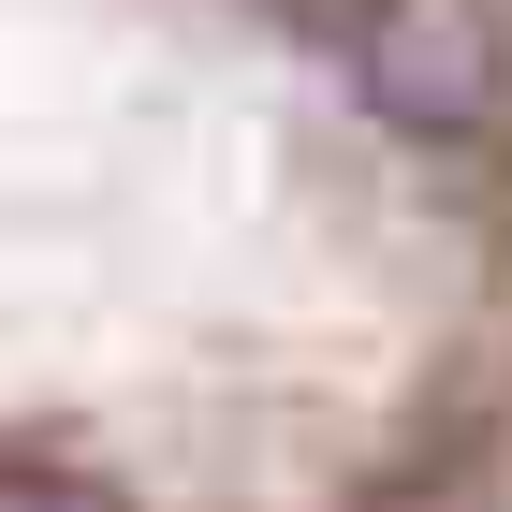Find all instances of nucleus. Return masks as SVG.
<instances>
[{"instance_id": "nucleus-2", "label": "nucleus", "mask_w": 512, "mask_h": 512, "mask_svg": "<svg viewBox=\"0 0 512 512\" xmlns=\"http://www.w3.org/2000/svg\"><path fill=\"white\" fill-rule=\"evenodd\" d=\"M0 512H103L88 483H0Z\"/></svg>"}, {"instance_id": "nucleus-1", "label": "nucleus", "mask_w": 512, "mask_h": 512, "mask_svg": "<svg viewBox=\"0 0 512 512\" xmlns=\"http://www.w3.org/2000/svg\"><path fill=\"white\" fill-rule=\"evenodd\" d=\"M352 74H366V103L395 132H483L498 88H512V59L483 30V0H381L352 30Z\"/></svg>"}]
</instances>
